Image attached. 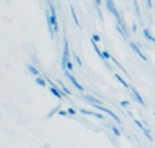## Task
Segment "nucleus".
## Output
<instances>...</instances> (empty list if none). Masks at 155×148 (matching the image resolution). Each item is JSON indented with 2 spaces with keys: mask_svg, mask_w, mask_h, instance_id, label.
I'll use <instances>...</instances> for the list:
<instances>
[{
  "mask_svg": "<svg viewBox=\"0 0 155 148\" xmlns=\"http://www.w3.org/2000/svg\"><path fill=\"white\" fill-rule=\"evenodd\" d=\"M70 61V48H69V41L64 38V46H63V56H61V69L67 70V63Z\"/></svg>",
  "mask_w": 155,
  "mask_h": 148,
  "instance_id": "nucleus-1",
  "label": "nucleus"
},
{
  "mask_svg": "<svg viewBox=\"0 0 155 148\" xmlns=\"http://www.w3.org/2000/svg\"><path fill=\"white\" fill-rule=\"evenodd\" d=\"M105 3H106V8H108V11L116 18V21H120L123 17H122V14L119 13V10L116 8L115 2H113V0H105Z\"/></svg>",
  "mask_w": 155,
  "mask_h": 148,
  "instance_id": "nucleus-2",
  "label": "nucleus"
},
{
  "mask_svg": "<svg viewBox=\"0 0 155 148\" xmlns=\"http://www.w3.org/2000/svg\"><path fill=\"white\" fill-rule=\"evenodd\" d=\"M129 45H130V48L133 49V51H134V53L137 54L138 58H141V59H143V60H144V61H148V58H147V56H145L144 53H143V51H141V49H140V46H138V45L136 44V42H130Z\"/></svg>",
  "mask_w": 155,
  "mask_h": 148,
  "instance_id": "nucleus-3",
  "label": "nucleus"
},
{
  "mask_svg": "<svg viewBox=\"0 0 155 148\" xmlns=\"http://www.w3.org/2000/svg\"><path fill=\"white\" fill-rule=\"evenodd\" d=\"M134 123L137 124V127H138V129H140L141 131H143V133H144V136L148 138V140H150V141H152V140H154V138H152V136H151V133H150V130H148L147 127H145L144 124H143V123L140 122V120H138V119H134Z\"/></svg>",
  "mask_w": 155,
  "mask_h": 148,
  "instance_id": "nucleus-4",
  "label": "nucleus"
},
{
  "mask_svg": "<svg viewBox=\"0 0 155 148\" xmlns=\"http://www.w3.org/2000/svg\"><path fill=\"white\" fill-rule=\"evenodd\" d=\"M64 74H66V77H67V78L70 80V83H71L73 85H74V87H76L78 91H81V92H83V91H84L83 85H81V84H80L78 81H77V80H76V77H74V76H71V74H70V73L67 71V70H66V73H64Z\"/></svg>",
  "mask_w": 155,
  "mask_h": 148,
  "instance_id": "nucleus-5",
  "label": "nucleus"
},
{
  "mask_svg": "<svg viewBox=\"0 0 155 148\" xmlns=\"http://www.w3.org/2000/svg\"><path fill=\"white\" fill-rule=\"evenodd\" d=\"M130 91H131V94H133V97H134V99L138 102V104L141 105V106H145V102H144V99H143V97H141L140 94H138V91L136 90V88H133V87H130Z\"/></svg>",
  "mask_w": 155,
  "mask_h": 148,
  "instance_id": "nucleus-6",
  "label": "nucleus"
},
{
  "mask_svg": "<svg viewBox=\"0 0 155 148\" xmlns=\"http://www.w3.org/2000/svg\"><path fill=\"white\" fill-rule=\"evenodd\" d=\"M51 92H52V94H53L56 98H58V99H61V98H63V95H64L63 92H61L60 88H58L56 85H51Z\"/></svg>",
  "mask_w": 155,
  "mask_h": 148,
  "instance_id": "nucleus-7",
  "label": "nucleus"
},
{
  "mask_svg": "<svg viewBox=\"0 0 155 148\" xmlns=\"http://www.w3.org/2000/svg\"><path fill=\"white\" fill-rule=\"evenodd\" d=\"M81 113H84V115H90V116H95V117H98V119H101L104 120L105 119V116L102 115V113H97V112H91V110H85V109H81L80 110Z\"/></svg>",
  "mask_w": 155,
  "mask_h": 148,
  "instance_id": "nucleus-8",
  "label": "nucleus"
},
{
  "mask_svg": "<svg viewBox=\"0 0 155 148\" xmlns=\"http://www.w3.org/2000/svg\"><path fill=\"white\" fill-rule=\"evenodd\" d=\"M143 34H144V36L147 38L150 42H152V44H155V36H152V34H151V31L148 28H144L143 29Z\"/></svg>",
  "mask_w": 155,
  "mask_h": 148,
  "instance_id": "nucleus-9",
  "label": "nucleus"
},
{
  "mask_svg": "<svg viewBox=\"0 0 155 148\" xmlns=\"http://www.w3.org/2000/svg\"><path fill=\"white\" fill-rule=\"evenodd\" d=\"M84 99H85V101H88L91 105H102V102L99 101V99H97V98H94V97H91V95H85V97H84Z\"/></svg>",
  "mask_w": 155,
  "mask_h": 148,
  "instance_id": "nucleus-10",
  "label": "nucleus"
},
{
  "mask_svg": "<svg viewBox=\"0 0 155 148\" xmlns=\"http://www.w3.org/2000/svg\"><path fill=\"white\" fill-rule=\"evenodd\" d=\"M70 11H71V17H73V20H74V24H76L78 28H81L78 18H77V13H76V10H74V7H73V6H70Z\"/></svg>",
  "mask_w": 155,
  "mask_h": 148,
  "instance_id": "nucleus-11",
  "label": "nucleus"
},
{
  "mask_svg": "<svg viewBox=\"0 0 155 148\" xmlns=\"http://www.w3.org/2000/svg\"><path fill=\"white\" fill-rule=\"evenodd\" d=\"M59 85H60V90H61V92H63V94L67 95V97H71V91H69V88L64 87L61 81H59Z\"/></svg>",
  "mask_w": 155,
  "mask_h": 148,
  "instance_id": "nucleus-12",
  "label": "nucleus"
},
{
  "mask_svg": "<svg viewBox=\"0 0 155 148\" xmlns=\"http://www.w3.org/2000/svg\"><path fill=\"white\" fill-rule=\"evenodd\" d=\"M91 44H92V46H94V51L97 52V54H98V56H99V58H101V59L104 58V54H102V51H101V49H99V48L97 46V42H95L94 39H91Z\"/></svg>",
  "mask_w": 155,
  "mask_h": 148,
  "instance_id": "nucleus-13",
  "label": "nucleus"
},
{
  "mask_svg": "<svg viewBox=\"0 0 155 148\" xmlns=\"http://www.w3.org/2000/svg\"><path fill=\"white\" fill-rule=\"evenodd\" d=\"M27 69H28V71L31 73V74H34V76H39V70L36 69V67H34V66H31V64H28L27 66Z\"/></svg>",
  "mask_w": 155,
  "mask_h": 148,
  "instance_id": "nucleus-14",
  "label": "nucleus"
},
{
  "mask_svg": "<svg viewBox=\"0 0 155 148\" xmlns=\"http://www.w3.org/2000/svg\"><path fill=\"white\" fill-rule=\"evenodd\" d=\"M115 78H116V80H117V81H119V83H120V84H122V85H123V87H124V88H130V85H129V84H127V83H126V81H124V80H123V78H122V77H120V76H119V74H115Z\"/></svg>",
  "mask_w": 155,
  "mask_h": 148,
  "instance_id": "nucleus-15",
  "label": "nucleus"
},
{
  "mask_svg": "<svg viewBox=\"0 0 155 148\" xmlns=\"http://www.w3.org/2000/svg\"><path fill=\"white\" fill-rule=\"evenodd\" d=\"M133 6H134V10H136L137 17L141 20V11H140V7H138V2H137V0H133Z\"/></svg>",
  "mask_w": 155,
  "mask_h": 148,
  "instance_id": "nucleus-16",
  "label": "nucleus"
},
{
  "mask_svg": "<svg viewBox=\"0 0 155 148\" xmlns=\"http://www.w3.org/2000/svg\"><path fill=\"white\" fill-rule=\"evenodd\" d=\"M35 83L38 84V85H41V87H45L48 81H46V80H43L42 77H36V78H35Z\"/></svg>",
  "mask_w": 155,
  "mask_h": 148,
  "instance_id": "nucleus-17",
  "label": "nucleus"
},
{
  "mask_svg": "<svg viewBox=\"0 0 155 148\" xmlns=\"http://www.w3.org/2000/svg\"><path fill=\"white\" fill-rule=\"evenodd\" d=\"M102 54H104V58H102V60H109V59H112V54L109 53L108 51H102Z\"/></svg>",
  "mask_w": 155,
  "mask_h": 148,
  "instance_id": "nucleus-18",
  "label": "nucleus"
},
{
  "mask_svg": "<svg viewBox=\"0 0 155 148\" xmlns=\"http://www.w3.org/2000/svg\"><path fill=\"white\" fill-rule=\"evenodd\" d=\"M110 129H112L113 134H115L116 137H120V130L117 129V127H116V126H110Z\"/></svg>",
  "mask_w": 155,
  "mask_h": 148,
  "instance_id": "nucleus-19",
  "label": "nucleus"
},
{
  "mask_svg": "<svg viewBox=\"0 0 155 148\" xmlns=\"http://www.w3.org/2000/svg\"><path fill=\"white\" fill-rule=\"evenodd\" d=\"M91 39H94L95 42H99V41H101V36L97 35V34H92V38H91Z\"/></svg>",
  "mask_w": 155,
  "mask_h": 148,
  "instance_id": "nucleus-20",
  "label": "nucleus"
},
{
  "mask_svg": "<svg viewBox=\"0 0 155 148\" xmlns=\"http://www.w3.org/2000/svg\"><path fill=\"white\" fill-rule=\"evenodd\" d=\"M74 60L77 61V64H78L80 67H81V66H83V61L80 60V58H78V56H77V54H74Z\"/></svg>",
  "mask_w": 155,
  "mask_h": 148,
  "instance_id": "nucleus-21",
  "label": "nucleus"
},
{
  "mask_svg": "<svg viewBox=\"0 0 155 148\" xmlns=\"http://www.w3.org/2000/svg\"><path fill=\"white\" fill-rule=\"evenodd\" d=\"M120 105H122L123 108H127V106L130 105V102L129 101H122V102H120Z\"/></svg>",
  "mask_w": 155,
  "mask_h": 148,
  "instance_id": "nucleus-22",
  "label": "nucleus"
},
{
  "mask_svg": "<svg viewBox=\"0 0 155 148\" xmlns=\"http://www.w3.org/2000/svg\"><path fill=\"white\" fill-rule=\"evenodd\" d=\"M67 112H69V115H76V109L69 108V109H67Z\"/></svg>",
  "mask_w": 155,
  "mask_h": 148,
  "instance_id": "nucleus-23",
  "label": "nucleus"
},
{
  "mask_svg": "<svg viewBox=\"0 0 155 148\" xmlns=\"http://www.w3.org/2000/svg\"><path fill=\"white\" fill-rule=\"evenodd\" d=\"M59 115H60V116H66V115H69V112H67V110H59Z\"/></svg>",
  "mask_w": 155,
  "mask_h": 148,
  "instance_id": "nucleus-24",
  "label": "nucleus"
},
{
  "mask_svg": "<svg viewBox=\"0 0 155 148\" xmlns=\"http://www.w3.org/2000/svg\"><path fill=\"white\" fill-rule=\"evenodd\" d=\"M70 70H73V64H71V61H69V63H67V71H70Z\"/></svg>",
  "mask_w": 155,
  "mask_h": 148,
  "instance_id": "nucleus-25",
  "label": "nucleus"
},
{
  "mask_svg": "<svg viewBox=\"0 0 155 148\" xmlns=\"http://www.w3.org/2000/svg\"><path fill=\"white\" fill-rule=\"evenodd\" d=\"M147 7H148V8L152 7V0H147Z\"/></svg>",
  "mask_w": 155,
  "mask_h": 148,
  "instance_id": "nucleus-26",
  "label": "nucleus"
},
{
  "mask_svg": "<svg viewBox=\"0 0 155 148\" xmlns=\"http://www.w3.org/2000/svg\"><path fill=\"white\" fill-rule=\"evenodd\" d=\"M94 2H95V6H97V7H99L102 3V0H94Z\"/></svg>",
  "mask_w": 155,
  "mask_h": 148,
  "instance_id": "nucleus-27",
  "label": "nucleus"
},
{
  "mask_svg": "<svg viewBox=\"0 0 155 148\" xmlns=\"http://www.w3.org/2000/svg\"><path fill=\"white\" fill-rule=\"evenodd\" d=\"M43 148H49V147H48V145H45V147H43Z\"/></svg>",
  "mask_w": 155,
  "mask_h": 148,
  "instance_id": "nucleus-28",
  "label": "nucleus"
},
{
  "mask_svg": "<svg viewBox=\"0 0 155 148\" xmlns=\"http://www.w3.org/2000/svg\"><path fill=\"white\" fill-rule=\"evenodd\" d=\"M154 116H155V110H154Z\"/></svg>",
  "mask_w": 155,
  "mask_h": 148,
  "instance_id": "nucleus-29",
  "label": "nucleus"
}]
</instances>
